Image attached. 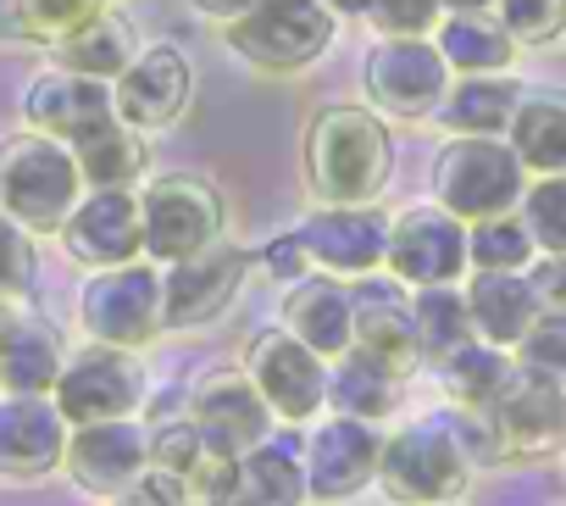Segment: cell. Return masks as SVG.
<instances>
[{"label": "cell", "mask_w": 566, "mask_h": 506, "mask_svg": "<svg viewBox=\"0 0 566 506\" xmlns=\"http://www.w3.org/2000/svg\"><path fill=\"white\" fill-rule=\"evenodd\" d=\"M233 462L239 456H222L189 412L150 428V473L172 478L189 506H222V495L233 484Z\"/></svg>", "instance_id": "21"}, {"label": "cell", "mask_w": 566, "mask_h": 506, "mask_svg": "<svg viewBox=\"0 0 566 506\" xmlns=\"http://www.w3.org/2000/svg\"><path fill=\"white\" fill-rule=\"evenodd\" d=\"M106 117H117L112 84L106 79H90V73H73L62 62L23 90V123L40 128V134H56L67 145L84 140L90 128H101Z\"/></svg>", "instance_id": "22"}, {"label": "cell", "mask_w": 566, "mask_h": 506, "mask_svg": "<svg viewBox=\"0 0 566 506\" xmlns=\"http://www.w3.org/2000/svg\"><path fill=\"white\" fill-rule=\"evenodd\" d=\"M277 323L290 334H301L317 357L334 362L356 345V285L312 268L290 285V296H283V307H277Z\"/></svg>", "instance_id": "23"}, {"label": "cell", "mask_w": 566, "mask_h": 506, "mask_svg": "<svg viewBox=\"0 0 566 506\" xmlns=\"http://www.w3.org/2000/svg\"><path fill=\"white\" fill-rule=\"evenodd\" d=\"M73 156H78V173H84L90 189H134L145 178V167H150L145 134L128 128L123 117H106L101 128L73 140Z\"/></svg>", "instance_id": "31"}, {"label": "cell", "mask_w": 566, "mask_h": 506, "mask_svg": "<svg viewBox=\"0 0 566 506\" xmlns=\"http://www.w3.org/2000/svg\"><path fill=\"white\" fill-rule=\"evenodd\" d=\"M139 56V40H134V29L106 7L101 18H90L78 34H67L62 45H56V62L62 68H73V73H90V79H117L128 62Z\"/></svg>", "instance_id": "34"}, {"label": "cell", "mask_w": 566, "mask_h": 506, "mask_svg": "<svg viewBox=\"0 0 566 506\" xmlns=\"http://www.w3.org/2000/svg\"><path fill=\"white\" fill-rule=\"evenodd\" d=\"M444 12H494V0H444Z\"/></svg>", "instance_id": "48"}, {"label": "cell", "mask_w": 566, "mask_h": 506, "mask_svg": "<svg viewBox=\"0 0 566 506\" xmlns=\"http://www.w3.org/2000/svg\"><path fill=\"white\" fill-rule=\"evenodd\" d=\"M244 279H250V250L233 245L228 234L211 239L206 250H195V257L161 268V318H167V329L189 334V329L217 323L239 301Z\"/></svg>", "instance_id": "14"}, {"label": "cell", "mask_w": 566, "mask_h": 506, "mask_svg": "<svg viewBox=\"0 0 566 506\" xmlns=\"http://www.w3.org/2000/svg\"><path fill=\"white\" fill-rule=\"evenodd\" d=\"M356 351L378 357L384 368H395L400 379H417L428 368L422 340H417V312H411V290L395 273H367L356 279Z\"/></svg>", "instance_id": "20"}, {"label": "cell", "mask_w": 566, "mask_h": 506, "mask_svg": "<svg viewBox=\"0 0 566 506\" xmlns=\"http://www.w3.org/2000/svg\"><path fill=\"white\" fill-rule=\"evenodd\" d=\"M112 506H189V500H184V489H178L172 478L145 473V478H134L123 495H112Z\"/></svg>", "instance_id": "45"}, {"label": "cell", "mask_w": 566, "mask_h": 506, "mask_svg": "<svg viewBox=\"0 0 566 506\" xmlns=\"http://www.w3.org/2000/svg\"><path fill=\"white\" fill-rule=\"evenodd\" d=\"M450 62L433 45V34H378L361 56V90L367 106L395 123H428L439 101L450 95Z\"/></svg>", "instance_id": "6"}, {"label": "cell", "mask_w": 566, "mask_h": 506, "mask_svg": "<svg viewBox=\"0 0 566 506\" xmlns=\"http://www.w3.org/2000/svg\"><path fill=\"white\" fill-rule=\"evenodd\" d=\"M467 257H472V268L527 273V268L538 262V239H533V228L522 223V211H500V217L467 223Z\"/></svg>", "instance_id": "36"}, {"label": "cell", "mask_w": 566, "mask_h": 506, "mask_svg": "<svg viewBox=\"0 0 566 506\" xmlns=\"http://www.w3.org/2000/svg\"><path fill=\"white\" fill-rule=\"evenodd\" d=\"M522 84L511 73H455L450 95L439 101L433 123L444 134H505L516 106H522Z\"/></svg>", "instance_id": "28"}, {"label": "cell", "mask_w": 566, "mask_h": 506, "mask_svg": "<svg viewBox=\"0 0 566 506\" xmlns=\"http://www.w3.org/2000/svg\"><path fill=\"white\" fill-rule=\"evenodd\" d=\"M73 423L51 395L0 390V478H51L67 467Z\"/></svg>", "instance_id": "19"}, {"label": "cell", "mask_w": 566, "mask_h": 506, "mask_svg": "<svg viewBox=\"0 0 566 506\" xmlns=\"http://www.w3.org/2000/svg\"><path fill=\"white\" fill-rule=\"evenodd\" d=\"M527 167L511 151L505 134H450L428 167V189L444 211H455L461 223H483L500 211L522 206L527 189Z\"/></svg>", "instance_id": "3"}, {"label": "cell", "mask_w": 566, "mask_h": 506, "mask_svg": "<svg viewBox=\"0 0 566 506\" xmlns=\"http://www.w3.org/2000/svg\"><path fill=\"white\" fill-rule=\"evenodd\" d=\"M384 428L373 417H350V412H323L301 445L306 456V495L323 506L356 500L367 484H378V462H384Z\"/></svg>", "instance_id": "12"}, {"label": "cell", "mask_w": 566, "mask_h": 506, "mask_svg": "<svg viewBox=\"0 0 566 506\" xmlns=\"http://www.w3.org/2000/svg\"><path fill=\"white\" fill-rule=\"evenodd\" d=\"M406 384L411 379H400L395 368H384L378 357H367V351L350 345L345 357L328 362V412H350V417L384 423L389 412H400Z\"/></svg>", "instance_id": "29"}, {"label": "cell", "mask_w": 566, "mask_h": 506, "mask_svg": "<svg viewBox=\"0 0 566 506\" xmlns=\"http://www.w3.org/2000/svg\"><path fill=\"white\" fill-rule=\"evenodd\" d=\"M189 7H195L200 18H211V23H233V18H244L250 7H261V0H189Z\"/></svg>", "instance_id": "46"}, {"label": "cell", "mask_w": 566, "mask_h": 506, "mask_svg": "<svg viewBox=\"0 0 566 506\" xmlns=\"http://www.w3.org/2000/svg\"><path fill=\"white\" fill-rule=\"evenodd\" d=\"M139 206H145V257L161 268L222 239V223H228L222 195L206 173H156L139 189Z\"/></svg>", "instance_id": "8"}, {"label": "cell", "mask_w": 566, "mask_h": 506, "mask_svg": "<svg viewBox=\"0 0 566 506\" xmlns=\"http://www.w3.org/2000/svg\"><path fill=\"white\" fill-rule=\"evenodd\" d=\"M334 7H361V0H334Z\"/></svg>", "instance_id": "49"}, {"label": "cell", "mask_w": 566, "mask_h": 506, "mask_svg": "<svg viewBox=\"0 0 566 506\" xmlns=\"http://www.w3.org/2000/svg\"><path fill=\"white\" fill-rule=\"evenodd\" d=\"M439 417L455 428V440L467 445V456H472L478 467L511 462L505 434H500V423H494V412H489V406H461V401H450V406H439Z\"/></svg>", "instance_id": "41"}, {"label": "cell", "mask_w": 566, "mask_h": 506, "mask_svg": "<svg viewBox=\"0 0 566 506\" xmlns=\"http://www.w3.org/2000/svg\"><path fill=\"white\" fill-rule=\"evenodd\" d=\"M301 167L317 200H378L395 173V140L384 112L339 101L306 123Z\"/></svg>", "instance_id": "1"}, {"label": "cell", "mask_w": 566, "mask_h": 506, "mask_svg": "<svg viewBox=\"0 0 566 506\" xmlns=\"http://www.w3.org/2000/svg\"><path fill=\"white\" fill-rule=\"evenodd\" d=\"M106 12V0H18V23H23V40L34 45H62L67 34H78L90 18Z\"/></svg>", "instance_id": "38"}, {"label": "cell", "mask_w": 566, "mask_h": 506, "mask_svg": "<svg viewBox=\"0 0 566 506\" xmlns=\"http://www.w3.org/2000/svg\"><path fill=\"white\" fill-rule=\"evenodd\" d=\"M84 495L112 500L134 478L150 473V428L139 417H106V423H73L67 440V467H62Z\"/></svg>", "instance_id": "17"}, {"label": "cell", "mask_w": 566, "mask_h": 506, "mask_svg": "<svg viewBox=\"0 0 566 506\" xmlns=\"http://www.w3.org/2000/svg\"><path fill=\"white\" fill-rule=\"evenodd\" d=\"M494 18L516 45H549L566 34V0H494Z\"/></svg>", "instance_id": "40"}, {"label": "cell", "mask_w": 566, "mask_h": 506, "mask_svg": "<svg viewBox=\"0 0 566 506\" xmlns=\"http://www.w3.org/2000/svg\"><path fill=\"white\" fill-rule=\"evenodd\" d=\"M112 101H117V117L139 134H161L172 128L189 101H195V62L172 45V40H156V45H139V56L112 79Z\"/></svg>", "instance_id": "16"}, {"label": "cell", "mask_w": 566, "mask_h": 506, "mask_svg": "<svg viewBox=\"0 0 566 506\" xmlns=\"http://www.w3.org/2000/svg\"><path fill=\"white\" fill-rule=\"evenodd\" d=\"M189 417L206 428V440L222 456H244V451L266 445L272 440V423H277V412L266 406V395L244 373V362L239 368H211L189 390Z\"/></svg>", "instance_id": "18"}, {"label": "cell", "mask_w": 566, "mask_h": 506, "mask_svg": "<svg viewBox=\"0 0 566 506\" xmlns=\"http://www.w3.org/2000/svg\"><path fill=\"white\" fill-rule=\"evenodd\" d=\"M228 51L250 62L255 73H306L312 62L328 56L339 34V7L334 0H261L244 18L222 23Z\"/></svg>", "instance_id": "5"}, {"label": "cell", "mask_w": 566, "mask_h": 506, "mask_svg": "<svg viewBox=\"0 0 566 506\" xmlns=\"http://www.w3.org/2000/svg\"><path fill=\"white\" fill-rule=\"evenodd\" d=\"M433 45L444 51L450 73H511L516 62V40L500 18L489 12H444L433 29Z\"/></svg>", "instance_id": "30"}, {"label": "cell", "mask_w": 566, "mask_h": 506, "mask_svg": "<svg viewBox=\"0 0 566 506\" xmlns=\"http://www.w3.org/2000/svg\"><path fill=\"white\" fill-rule=\"evenodd\" d=\"M306 445V440H301ZM295 440H266L233 462L222 506H306V456Z\"/></svg>", "instance_id": "27"}, {"label": "cell", "mask_w": 566, "mask_h": 506, "mask_svg": "<svg viewBox=\"0 0 566 506\" xmlns=\"http://www.w3.org/2000/svg\"><path fill=\"white\" fill-rule=\"evenodd\" d=\"M145 390H150V379H145L139 351L90 340V345L67 351V362L51 384V401L62 406L67 423H106V417H134Z\"/></svg>", "instance_id": "10"}, {"label": "cell", "mask_w": 566, "mask_h": 506, "mask_svg": "<svg viewBox=\"0 0 566 506\" xmlns=\"http://www.w3.org/2000/svg\"><path fill=\"white\" fill-rule=\"evenodd\" d=\"M472 473H478V462L467 456L455 428L439 412H428L384 440L378 489L395 506H455L467 495Z\"/></svg>", "instance_id": "4"}, {"label": "cell", "mask_w": 566, "mask_h": 506, "mask_svg": "<svg viewBox=\"0 0 566 506\" xmlns=\"http://www.w3.org/2000/svg\"><path fill=\"white\" fill-rule=\"evenodd\" d=\"M244 373L255 379V390L266 395L277 423L306 428V423H317L328 412V357H317L301 334H290L283 323L250 334Z\"/></svg>", "instance_id": "11"}, {"label": "cell", "mask_w": 566, "mask_h": 506, "mask_svg": "<svg viewBox=\"0 0 566 506\" xmlns=\"http://www.w3.org/2000/svg\"><path fill=\"white\" fill-rule=\"evenodd\" d=\"M40 285V250H34V228H23L12 211H0V296L29 301Z\"/></svg>", "instance_id": "39"}, {"label": "cell", "mask_w": 566, "mask_h": 506, "mask_svg": "<svg viewBox=\"0 0 566 506\" xmlns=\"http://www.w3.org/2000/svg\"><path fill=\"white\" fill-rule=\"evenodd\" d=\"M461 290H467V307H472V329H478V340H489V345L516 351V345L527 340V329L544 318L527 273L472 268V273L461 279Z\"/></svg>", "instance_id": "26"}, {"label": "cell", "mask_w": 566, "mask_h": 506, "mask_svg": "<svg viewBox=\"0 0 566 506\" xmlns=\"http://www.w3.org/2000/svg\"><path fill=\"white\" fill-rule=\"evenodd\" d=\"M0 40H23V23H18V0H0Z\"/></svg>", "instance_id": "47"}, {"label": "cell", "mask_w": 566, "mask_h": 506, "mask_svg": "<svg viewBox=\"0 0 566 506\" xmlns=\"http://www.w3.org/2000/svg\"><path fill=\"white\" fill-rule=\"evenodd\" d=\"M489 412H494L511 456H560L566 451V384H549V379L516 368V379L500 390V401Z\"/></svg>", "instance_id": "24"}, {"label": "cell", "mask_w": 566, "mask_h": 506, "mask_svg": "<svg viewBox=\"0 0 566 506\" xmlns=\"http://www.w3.org/2000/svg\"><path fill=\"white\" fill-rule=\"evenodd\" d=\"M78 323H84L90 340L145 351L156 334H167V318H161V262L139 257V262L90 273L84 290H78Z\"/></svg>", "instance_id": "7"}, {"label": "cell", "mask_w": 566, "mask_h": 506, "mask_svg": "<svg viewBox=\"0 0 566 506\" xmlns=\"http://www.w3.org/2000/svg\"><path fill=\"white\" fill-rule=\"evenodd\" d=\"M527 279H533L538 312L566 323V257H544V250H538V262L527 268Z\"/></svg>", "instance_id": "44"}, {"label": "cell", "mask_w": 566, "mask_h": 506, "mask_svg": "<svg viewBox=\"0 0 566 506\" xmlns=\"http://www.w3.org/2000/svg\"><path fill=\"white\" fill-rule=\"evenodd\" d=\"M522 223L533 228L544 257H566V173H538L522 189Z\"/></svg>", "instance_id": "37"}, {"label": "cell", "mask_w": 566, "mask_h": 506, "mask_svg": "<svg viewBox=\"0 0 566 506\" xmlns=\"http://www.w3.org/2000/svg\"><path fill=\"white\" fill-rule=\"evenodd\" d=\"M290 234L317 273H334L350 285L367 273H384V257H389V217L378 211V200H317Z\"/></svg>", "instance_id": "9"}, {"label": "cell", "mask_w": 566, "mask_h": 506, "mask_svg": "<svg viewBox=\"0 0 566 506\" xmlns=\"http://www.w3.org/2000/svg\"><path fill=\"white\" fill-rule=\"evenodd\" d=\"M361 12L378 34H433L444 0H361Z\"/></svg>", "instance_id": "43"}, {"label": "cell", "mask_w": 566, "mask_h": 506, "mask_svg": "<svg viewBox=\"0 0 566 506\" xmlns=\"http://www.w3.org/2000/svg\"><path fill=\"white\" fill-rule=\"evenodd\" d=\"M62 362H67L62 334H56L29 301L0 296V390L51 395Z\"/></svg>", "instance_id": "25"}, {"label": "cell", "mask_w": 566, "mask_h": 506, "mask_svg": "<svg viewBox=\"0 0 566 506\" xmlns=\"http://www.w3.org/2000/svg\"><path fill=\"white\" fill-rule=\"evenodd\" d=\"M84 173L67 140L23 128L0 140V211H12L34 234H56L67 211L84 200Z\"/></svg>", "instance_id": "2"}, {"label": "cell", "mask_w": 566, "mask_h": 506, "mask_svg": "<svg viewBox=\"0 0 566 506\" xmlns=\"http://www.w3.org/2000/svg\"><path fill=\"white\" fill-rule=\"evenodd\" d=\"M433 368H439V384H444L450 401H461V406H494L500 390L516 379V351L489 345V340L472 334L467 345H455V351L439 357Z\"/></svg>", "instance_id": "33"}, {"label": "cell", "mask_w": 566, "mask_h": 506, "mask_svg": "<svg viewBox=\"0 0 566 506\" xmlns=\"http://www.w3.org/2000/svg\"><path fill=\"white\" fill-rule=\"evenodd\" d=\"M511 151L522 156V167L538 173H566V95L560 90H527L511 128H505Z\"/></svg>", "instance_id": "32"}, {"label": "cell", "mask_w": 566, "mask_h": 506, "mask_svg": "<svg viewBox=\"0 0 566 506\" xmlns=\"http://www.w3.org/2000/svg\"><path fill=\"white\" fill-rule=\"evenodd\" d=\"M411 312H417V340H422L428 368L478 334L461 285H422V290H411Z\"/></svg>", "instance_id": "35"}, {"label": "cell", "mask_w": 566, "mask_h": 506, "mask_svg": "<svg viewBox=\"0 0 566 506\" xmlns=\"http://www.w3.org/2000/svg\"><path fill=\"white\" fill-rule=\"evenodd\" d=\"M384 273H395L406 290L461 285V279L472 273L467 223H461L455 211H444L439 200L395 211V217H389V257H384Z\"/></svg>", "instance_id": "13"}, {"label": "cell", "mask_w": 566, "mask_h": 506, "mask_svg": "<svg viewBox=\"0 0 566 506\" xmlns=\"http://www.w3.org/2000/svg\"><path fill=\"white\" fill-rule=\"evenodd\" d=\"M56 234H62V250L84 273L139 262L145 257V206H139V189H84V200L67 211V223Z\"/></svg>", "instance_id": "15"}, {"label": "cell", "mask_w": 566, "mask_h": 506, "mask_svg": "<svg viewBox=\"0 0 566 506\" xmlns=\"http://www.w3.org/2000/svg\"><path fill=\"white\" fill-rule=\"evenodd\" d=\"M516 368L538 373L549 384H566V323L560 318H538L527 329V340L516 345Z\"/></svg>", "instance_id": "42"}]
</instances>
